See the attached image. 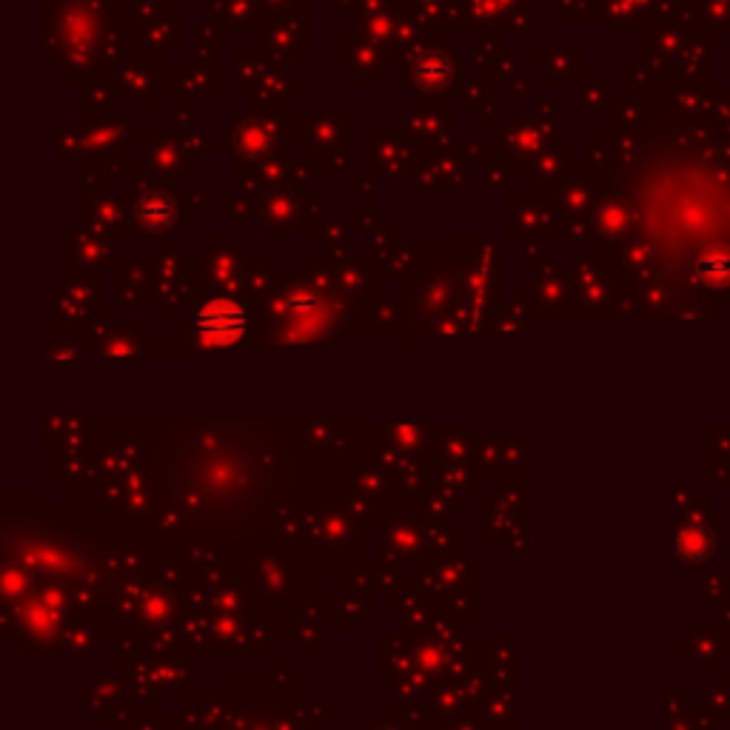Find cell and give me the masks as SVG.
<instances>
[{"label":"cell","mask_w":730,"mask_h":730,"mask_svg":"<svg viewBox=\"0 0 730 730\" xmlns=\"http://www.w3.org/2000/svg\"><path fill=\"white\" fill-rule=\"evenodd\" d=\"M708 545H711V539L705 537L702 531H696V534H693V531H682V534H679V551L693 559L705 557V554H708Z\"/></svg>","instance_id":"cell-1"}]
</instances>
